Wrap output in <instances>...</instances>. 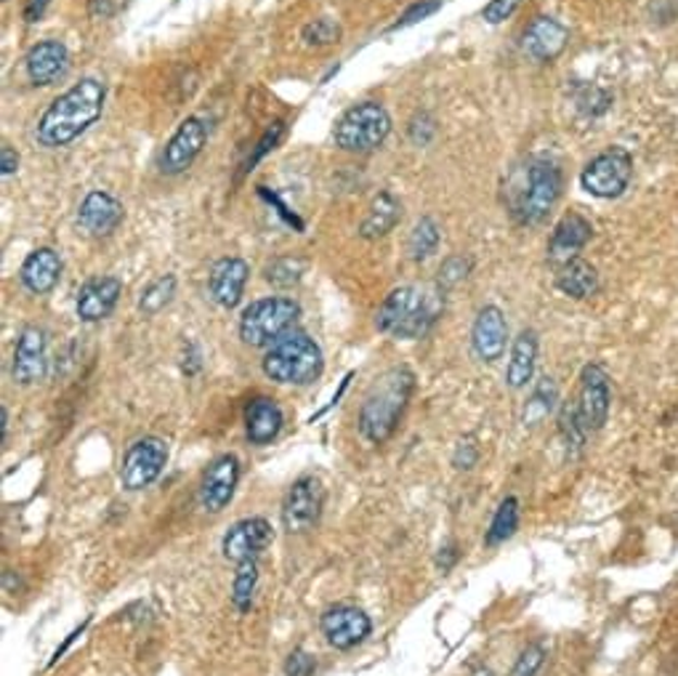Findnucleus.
Listing matches in <instances>:
<instances>
[{
	"mask_svg": "<svg viewBox=\"0 0 678 676\" xmlns=\"http://www.w3.org/2000/svg\"><path fill=\"white\" fill-rule=\"evenodd\" d=\"M458 560V551H456V546H447V549H442V554H439V567H442V573H447V570L452 567V562Z\"/></svg>",
	"mask_w": 678,
	"mask_h": 676,
	"instance_id": "de8ad7c7",
	"label": "nucleus"
},
{
	"mask_svg": "<svg viewBox=\"0 0 678 676\" xmlns=\"http://www.w3.org/2000/svg\"><path fill=\"white\" fill-rule=\"evenodd\" d=\"M304 269L306 264L298 262V258H277L267 267V280L277 288H291L300 280Z\"/></svg>",
	"mask_w": 678,
	"mask_h": 676,
	"instance_id": "72a5a7b5",
	"label": "nucleus"
},
{
	"mask_svg": "<svg viewBox=\"0 0 678 676\" xmlns=\"http://www.w3.org/2000/svg\"><path fill=\"white\" fill-rule=\"evenodd\" d=\"M542 661H546V650H542L540 645H529V648L519 655V661L514 666V676H535L540 672Z\"/></svg>",
	"mask_w": 678,
	"mask_h": 676,
	"instance_id": "e433bc0d",
	"label": "nucleus"
},
{
	"mask_svg": "<svg viewBox=\"0 0 678 676\" xmlns=\"http://www.w3.org/2000/svg\"><path fill=\"white\" fill-rule=\"evenodd\" d=\"M570 29L551 16H535L522 35L524 54L535 62H553L567 49Z\"/></svg>",
	"mask_w": 678,
	"mask_h": 676,
	"instance_id": "2eb2a0df",
	"label": "nucleus"
},
{
	"mask_svg": "<svg viewBox=\"0 0 678 676\" xmlns=\"http://www.w3.org/2000/svg\"><path fill=\"white\" fill-rule=\"evenodd\" d=\"M300 307L293 298L274 296L251 304L240 317V339L247 346H271L285 333H291L293 322L298 320Z\"/></svg>",
	"mask_w": 678,
	"mask_h": 676,
	"instance_id": "39448f33",
	"label": "nucleus"
},
{
	"mask_svg": "<svg viewBox=\"0 0 678 676\" xmlns=\"http://www.w3.org/2000/svg\"><path fill=\"white\" fill-rule=\"evenodd\" d=\"M325 507V487L317 477H300L282 503V525L287 533H306L317 525Z\"/></svg>",
	"mask_w": 678,
	"mask_h": 676,
	"instance_id": "9d476101",
	"label": "nucleus"
},
{
	"mask_svg": "<svg viewBox=\"0 0 678 676\" xmlns=\"http://www.w3.org/2000/svg\"><path fill=\"white\" fill-rule=\"evenodd\" d=\"M174 293H176V278H174V275H165V278H157L150 288H146L144 293H141L139 309L144 311V315H157V311H163L165 307H168L170 298H174Z\"/></svg>",
	"mask_w": 678,
	"mask_h": 676,
	"instance_id": "473e14b6",
	"label": "nucleus"
},
{
	"mask_svg": "<svg viewBox=\"0 0 678 676\" xmlns=\"http://www.w3.org/2000/svg\"><path fill=\"white\" fill-rule=\"evenodd\" d=\"M315 668H317L315 658H311L309 652H304V650L291 652V658H287V663H285L287 676H311L315 674Z\"/></svg>",
	"mask_w": 678,
	"mask_h": 676,
	"instance_id": "a19ab883",
	"label": "nucleus"
},
{
	"mask_svg": "<svg viewBox=\"0 0 678 676\" xmlns=\"http://www.w3.org/2000/svg\"><path fill=\"white\" fill-rule=\"evenodd\" d=\"M519 3H522V0H492V3L485 5L482 16H485L489 25H500V22H506L511 14H514V11L519 9Z\"/></svg>",
	"mask_w": 678,
	"mask_h": 676,
	"instance_id": "ea45409f",
	"label": "nucleus"
},
{
	"mask_svg": "<svg viewBox=\"0 0 678 676\" xmlns=\"http://www.w3.org/2000/svg\"><path fill=\"white\" fill-rule=\"evenodd\" d=\"M123 293V282L117 278L88 280L78 293V317L86 322H97L110 317L117 298Z\"/></svg>",
	"mask_w": 678,
	"mask_h": 676,
	"instance_id": "5701e85b",
	"label": "nucleus"
},
{
	"mask_svg": "<svg viewBox=\"0 0 678 676\" xmlns=\"http://www.w3.org/2000/svg\"><path fill=\"white\" fill-rule=\"evenodd\" d=\"M59 278H62V258L54 248L33 251L22 264V282L27 291L38 293V296L54 291Z\"/></svg>",
	"mask_w": 678,
	"mask_h": 676,
	"instance_id": "b1692460",
	"label": "nucleus"
},
{
	"mask_svg": "<svg viewBox=\"0 0 678 676\" xmlns=\"http://www.w3.org/2000/svg\"><path fill=\"white\" fill-rule=\"evenodd\" d=\"M436 317H439V298L421 288L405 285L388 293L375 315V326L394 339H421L434 326Z\"/></svg>",
	"mask_w": 678,
	"mask_h": 676,
	"instance_id": "7ed1b4c3",
	"label": "nucleus"
},
{
	"mask_svg": "<svg viewBox=\"0 0 678 676\" xmlns=\"http://www.w3.org/2000/svg\"><path fill=\"white\" fill-rule=\"evenodd\" d=\"M577 416L586 432H597L610 416V379L599 366H586L580 373V392H577Z\"/></svg>",
	"mask_w": 678,
	"mask_h": 676,
	"instance_id": "f8f14e48",
	"label": "nucleus"
},
{
	"mask_svg": "<svg viewBox=\"0 0 678 676\" xmlns=\"http://www.w3.org/2000/svg\"><path fill=\"white\" fill-rule=\"evenodd\" d=\"M535 360H538V336L535 331H522L514 341L509 370H506V381L511 390H522L533 381Z\"/></svg>",
	"mask_w": 678,
	"mask_h": 676,
	"instance_id": "a878e982",
	"label": "nucleus"
},
{
	"mask_svg": "<svg viewBox=\"0 0 678 676\" xmlns=\"http://www.w3.org/2000/svg\"><path fill=\"white\" fill-rule=\"evenodd\" d=\"M256 584H258V567L256 560H247L240 562L238 575H234V586H232V602L238 610H251L253 602V594H256Z\"/></svg>",
	"mask_w": 678,
	"mask_h": 676,
	"instance_id": "2f4dec72",
	"label": "nucleus"
},
{
	"mask_svg": "<svg viewBox=\"0 0 678 676\" xmlns=\"http://www.w3.org/2000/svg\"><path fill=\"white\" fill-rule=\"evenodd\" d=\"M322 634L335 650H349L370 634V618L351 604H335L320 621Z\"/></svg>",
	"mask_w": 678,
	"mask_h": 676,
	"instance_id": "4468645a",
	"label": "nucleus"
},
{
	"mask_svg": "<svg viewBox=\"0 0 678 676\" xmlns=\"http://www.w3.org/2000/svg\"><path fill=\"white\" fill-rule=\"evenodd\" d=\"M205 141H208V128L200 117H187L176 133L170 137L168 144H165L163 155H161V170L168 176L184 174L187 168L192 166L194 157L203 152Z\"/></svg>",
	"mask_w": 678,
	"mask_h": 676,
	"instance_id": "9b49d317",
	"label": "nucleus"
},
{
	"mask_svg": "<svg viewBox=\"0 0 678 676\" xmlns=\"http://www.w3.org/2000/svg\"><path fill=\"white\" fill-rule=\"evenodd\" d=\"M240 480V461L234 456H218L203 474V485H200V501L208 511H221L232 501L234 487Z\"/></svg>",
	"mask_w": 678,
	"mask_h": 676,
	"instance_id": "dca6fc26",
	"label": "nucleus"
},
{
	"mask_svg": "<svg viewBox=\"0 0 678 676\" xmlns=\"http://www.w3.org/2000/svg\"><path fill=\"white\" fill-rule=\"evenodd\" d=\"M16 168H20V155L5 144L3 150H0V170H3V176H11L16 174Z\"/></svg>",
	"mask_w": 678,
	"mask_h": 676,
	"instance_id": "a18cd8bd",
	"label": "nucleus"
},
{
	"mask_svg": "<svg viewBox=\"0 0 678 676\" xmlns=\"http://www.w3.org/2000/svg\"><path fill=\"white\" fill-rule=\"evenodd\" d=\"M251 269L243 258H221V262L214 264L210 269V298L223 309H234L243 298L245 291V282Z\"/></svg>",
	"mask_w": 678,
	"mask_h": 676,
	"instance_id": "4be33fe9",
	"label": "nucleus"
},
{
	"mask_svg": "<svg viewBox=\"0 0 678 676\" xmlns=\"http://www.w3.org/2000/svg\"><path fill=\"white\" fill-rule=\"evenodd\" d=\"M557 285L564 296L580 302V298L593 296V293L599 291V275L591 264L583 262V258H575V262L564 264L562 272H559L557 278Z\"/></svg>",
	"mask_w": 678,
	"mask_h": 676,
	"instance_id": "cd10ccee",
	"label": "nucleus"
},
{
	"mask_svg": "<svg viewBox=\"0 0 678 676\" xmlns=\"http://www.w3.org/2000/svg\"><path fill=\"white\" fill-rule=\"evenodd\" d=\"M562 195V174L553 163L533 161L527 168V181L519 192L516 211L522 225H540Z\"/></svg>",
	"mask_w": 678,
	"mask_h": 676,
	"instance_id": "0eeeda50",
	"label": "nucleus"
},
{
	"mask_svg": "<svg viewBox=\"0 0 678 676\" xmlns=\"http://www.w3.org/2000/svg\"><path fill=\"white\" fill-rule=\"evenodd\" d=\"M469 269H471L469 258H463V256L447 258V262L442 264V269H439V285H442V288L458 285V282L465 280V275H469Z\"/></svg>",
	"mask_w": 678,
	"mask_h": 676,
	"instance_id": "c9c22d12",
	"label": "nucleus"
},
{
	"mask_svg": "<svg viewBox=\"0 0 678 676\" xmlns=\"http://www.w3.org/2000/svg\"><path fill=\"white\" fill-rule=\"evenodd\" d=\"M282 133H285V123H282V120H277V123H274V126H271V128H269V131H267V133H264V139H261V141H258V150H256V152H253V155H251V157H247V166H245V170H253V166H256V163H258V161H261V157H264V155H267V152H269V150H274V144H277V141H280V139H282Z\"/></svg>",
	"mask_w": 678,
	"mask_h": 676,
	"instance_id": "4c0bfd02",
	"label": "nucleus"
},
{
	"mask_svg": "<svg viewBox=\"0 0 678 676\" xmlns=\"http://www.w3.org/2000/svg\"><path fill=\"white\" fill-rule=\"evenodd\" d=\"M559 399V392H557V384H553L551 379H542L538 384V390L533 392V397L527 399V408H524V426H535V423H540L542 419H546L548 413L553 410V405H557Z\"/></svg>",
	"mask_w": 678,
	"mask_h": 676,
	"instance_id": "c756f323",
	"label": "nucleus"
},
{
	"mask_svg": "<svg viewBox=\"0 0 678 676\" xmlns=\"http://www.w3.org/2000/svg\"><path fill=\"white\" fill-rule=\"evenodd\" d=\"M434 120L428 115H418L415 120L410 123V139L415 141V144H428L434 137Z\"/></svg>",
	"mask_w": 678,
	"mask_h": 676,
	"instance_id": "79ce46f5",
	"label": "nucleus"
},
{
	"mask_svg": "<svg viewBox=\"0 0 678 676\" xmlns=\"http://www.w3.org/2000/svg\"><path fill=\"white\" fill-rule=\"evenodd\" d=\"M506 339H509V326H506L503 311L498 307H485L476 315L474 328H471V346L474 355L485 362L500 360L506 352Z\"/></svg>",
	"mask_w": 678,
	"mask_h": 676,
	"instance_id": "6ab92c4d",
	"label": "nucleus"
},
{
	"mask_svg": "<svg viewBox=\"0 0 678 676\" xmlns=\"http://www.w3.org/2000/svg\"><path fill=\"white\" fill-rule=\"evenodd\" d=\"M165 461H168V448L161 437H141L126 450L120 467V482L128 490H144L152 482L161 477Z\"/></svg>",
	"mask_w": 678,
	"mask_h": 676,
	"instance_id": "1a4fd4ad",
	"label": "nucleus"
},
{
	"mask_svg": "<svg viewBox=\"0 0 678 676\" xmlns=\"http://www.w3.org/2000/svg\"><path fill=\"white\" fill-rule=\"evenodd\" d=\"M282 410L274 399L256 397L245 408V432L253 445H267L280 434Z\"/></svg>",
	"mask_w": 678,
	"mask_h": 676,
	"instance_id": "393cba45",
	"label": "nucleus"
},
{
	"mask_svg": "<svg viewBox=\"0 0 678 676\" xmlns=\"http://www.w3.org/2000/svg\"><path fill=\"white\" fill-rule=\"evenodd\" d=\"M51 0H27L25 5V20L27 22H40V16L46 14V9H49Z\"/></svg>",
	"mask_w": 678,
	"mask_h": 676,
	"instance_id": "49530a36",
	"label": "nucleus"
},
{
	"mask_svg": "<svg viewBox=\"0 0 678 676\" xmlns=\"http://www.w3.org/2000/svg\"><path fill=\"white\" fill-rule=\"evenodd\" d=\"M591 234H593L591 221L583 219L580 214L564 216L557 225V229H553L551 243H548V258H551V264L564 267V264L575 262L577 254L588 245Z\"/></svg>",
	"mask_w": 678,
	"mask_h": 676,
	"instance_id": "412c9836",
	"label": "nucleus"
},
{
	"mask_svg": "<svg viewBox=\"0 0 678 676\" xmlns=\"http://www.w3.org/2000/svg\"><path fill=\"white\" fill-rule=\"evenodd\" d=\"M27 78L33 86H51L62 80L69 69V51L62 40H43L33 46L25 59Z\"/></svg>",
	"mask_w": 678,
	"mask_h": 676,
	"instance_id": "a211bd4d",
	"label": "nucleus"
},
{
	"mask_svg": "<svg viewBox=\"0 0 678 676\" xmlns=\"http://www.w3.org/2000/svg\"><path fill=\"white\" fill-rule=\"evenodd\" d=\"M392 131V117L379 102H362L346 110L335 126V144L346 152H370L386 141Z\"/></svg>",
	"mask_w": 678,
	"mask_h": 676,
	"instance_id": "423d86ee",
	"label": "nucleus"
},
{
	"mask_svg": "<svg viewBox=\"0 0 678 676\" xmlns=\"http://www.w3.org/2000/svg\"><path fill=\"white\" fill-rule=\"evenodd\" d=\"M476 458H479V448H476L474 439H463L461 445H458L456 456H452V463H456L458 469H471L476 463Z\"/></svg>",
	"mask_w": 678,
	"mask_h": 676,
	"instance_id": "c03bdc74",
	"label": "nucleus"
},
{
	"mask_svg": "<svg viewBox=\"0 0 678 676\" xmlns=\"http://www.w3.org/2000/svg\"><path fill=\"white\" fill-rule=\"evenodd\" d=\"M439 245V227H436L434 219H421L415 227H412L410 240H407V251L415 262H423L428 258Z\"/></svg>",
	"mask_w": 678,
	"mask_h": 676,
	"instance_id": "7c9ffc66",
	"label": "nucleus"
},
{
	"mask_svg": "<svg viewBox=\"0 0 678 676\" xmlns=\"http://www.w3.org/2000/svg\"><path fill=\"white\" fill-rule=\"evenodd\" d=\"M128 0H91L88 3V11H91V16H97V20H112L115 14H120L123 9H126Z\"/></svg>",
	"mask_w": 678,
	"mask_h": 676,
	"instance_id": "37998d69",
	"label": "nucleus"
},
{
	"mask_svg": "<svg viewBox=\"0 0 678 676\" xmlns=\"http://www.w3.org/2000/svg\"><path fill=\"white\" fill-rule=\"evenodd\" d=\"M123 221V203L110 192H88L78 208V225L93 238H107Z\"/></svg>",
	"mask_w": 678,
	"mask_h": 676,
	"instance_id": "aec40b11",
	"label": "nucleus"
},
{
	"mask_svg": "<svg viewBox=\"0 0 678 676\" xmlns=\"http://www.w3.org/2000/svg\"><path fill=\"white\" fill-rule=\"evenodd\" d=\"M415 390V375L407 368H392L375 381L359 410V432L368 443L383 445L397 429L407 403Z\"/></svg>",
	"mask_w": 678,
	"mask_h": 676,
	"instance_id": "f03ea898",
	"label": "nucleus"
},
{
	"mask_svg": "<svg viewBox=\"0 0 678 676\" xmlns=\"http://www.w3.org/2000/svg\"><path fill=\"white\" fill-rule=\"evenodd\" d=\"M46 362H49L46 360V333L35 326L25 328L20 333V341H16L11 375H14L16 384L29 386L43 379Z\"/></svg>",
	"mask_w": 678,
	"mask_h": 676,
	"instance_id": "f3484780",
	"label": "nucleus"
},
{
	"mask_svg": "<svg viewBox=\"0 0 678 676\" xmlns=\"http://www.w3.org/2000/svg\"><path fill=\"white\" fill-rule=\"evenodd\" d=\"M341 38L338 22H333L330 16H320V20L309 22L304 27V40L309 46H330Z\"/></svg>",
	"mask_w": 678,
	"mask_h": 676,
	"instance_id": "f704fd0d",
	"label": "nucleus"
},
{
	"mask_svg": "<svg viewBox=\"0 0 678 676\" xmlns=\"http://www.w3.org/2000/svg\"><path fill=\"white\" fill-rule=\"evenodd\" d=\"M516 527H519V501L514 496H509L500 503L498 511H495L492 522H489L487 546H498L503 544V540H509L516 533Z\"/></svg>",
	"mask_w": 678,
	"mask_h": 676,
	"instance_id": "c85d7f7f",
	"label": "nucleus"
},
{
	"mask_svg": "<svg viewBox=\"0 0 678 676\" xmlns=\"http://www.w3.org/2000/svg\"><path fill=\"white\" fill-rule=\"evenodd\" d=\"M630 176H634V157L623 146H610L583 168L580 184L588 195L612 200L628 190Z\"/></svg>",
	"mask_w": 678,
	"mask_h": 676,
	"instance_id": "6e6552de",
	"label": "nucleus"
},
{
	"mask_svg": "<svg viewBox=\"0 0 678 676\" xmlns=\"http://www.w3.org/2000/svg\"><path fill=\"white\" fill-rule=\"evenodd\" d=\"M322 349L306 333H285L264 357V373L277 384L304 386L322 373Z\"/></svg>",
	"mask_w": 678,
	"mask_h": 676,
	"instance_id": "20e7f679",
	"label": "nucleus"
},
{
	"mask_svg": "<svg viewBox=\"0 0 678 676\" xmlns=\"http://www.w3.org/2000/svg\"><path fill=\"white\" fill-rule=\"evenodd\" d=\"M104 99H107V91H104L102 80L97 78H82L80 84L64 91L40 117V144L56 150V146H67L69 141L78 139L102 117Z\"/></svg>",
	"mask_w": 678,
	"mask_h": 676,
	"instance_id": "f257e3e1",
	"label": "nucleus"
},
{
	"mask_svg": "<svg viewBox=\"0 0 678 676\" xmlns=\"http://www.w3.org/2000/svg\"><path fill=\"white\" fill-rule=\"evenodd\" d=\"M271 544V525L264 516H251V520H240L238 525L229 527L223 536L221 551L227 560L232 562H247L256 560L264 549Z\"/></svg>",
	"mask_w": 678,
	"mask_h": 676,
	"instance_id": "ddd939ff",
	"label": "nucleus"
},
{
	"mask_svg": "<svg viewBox=\"0 0 678 676\" xmlns=\"http://www.w3.org/2000/svg\"><path fill=\"white\" fill-rule=\"evenodd\" d=\"M399 219H402V205L388 195V192H381V195L373 200V205H370L364 221L359 225V234H362L364 240H379L383 234L392 232V229L399 225Z\"/></svg>",
	"mask_w": 678,
	"mask_h": 676,
	"instance_id": "bb28decb",
	"label": "nucleus"
},
{
	"mask_svg": "<svg viewBox=\"0 0 678 676\" xmlns=\"http://www.w3.org/2000/svg\"><path fill=\"white\" fill-rule=\"evenodd\" d=\"M439 9H442L439 0H423V3H415V5H412V9L407 11V14L402 16V20H399L397 25H394L392 29L410 27V25H415V22H423V20H426V16L436 14V11H439Z\"/></svg>",
	"mask_w": 678,
	"mask_h": 676,
	"instance_id": "58836bf2",
	"label": "nucleus"
}]
</instances>
